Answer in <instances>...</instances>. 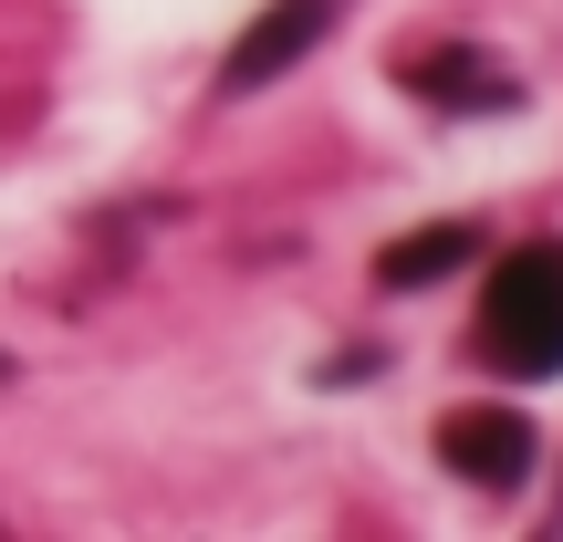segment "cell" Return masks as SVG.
Wrapping results in <instances>:
<instances>
[{
    "label": "cell",
    "instance_id": "cell-1",
    "mask_svg": "<svg viewBox=\"0 0 563 542\" xmlns=\"http://www.w3.org/2000/svg\"><path fill=\"white\" fill-rule=\"evenodd\" d=\"M481 355L501 376H563V241H532L481 292Z\"/></svg>",
    "mask_w": 563,
    "mask_h": 542
},
{
    "label": "cell",
    "instance_id": "cell-4",
    "mask_svg": "<svg viewBox=\"0 0 563 542\" xmlns=\"http://www.w3.org/2000/svg\"><path fill=\"white\" fill-rule=\"evenodd\" d=\"M334 11H344V0H272V11L230 42V95H262L272 74H292V63L334 32Z\"/></svg>",
    "mask_w": 563,
    "mask_h": 542
},
{
    "label": "cell",
    "instance_id": "cell-5",
    "mask_svg": "<svg viewBox=\"0 0 563 542\" xmlns=\"http://www.w3.org/2000/svg\"><path fill=\"white\" fill-rule=\"evenodd\" d=\"M470 251H481V230H470V220H439V230H418V241H397V251H386L376 281H386V292H428V281H449Z\"/></svg>",
    "mask_w": 563,
    "mask_h": 542
},
{
    "label": "cell",
    "instance_id": "cell-2",
    "mask_svg": "<svg viewBox=\"0 0 563 542\" xmlns=\"http://www.w3.org/2000/svg\"><path fill=\"white\" fill-rule=\"evenodd\" d=\"M439 460L460 469L470 490H522L532 460H543V439H532L522 407H460V418H439Z\"/></svg>",
    "mask_w": 563,
    "mask_h": 542
},
{
    "label": "cell",
    "instance_id": "cell-3",
    "mask_svg": "<svg viewBox=\"0 0 563 542\" xmlns=\"http://www.w3.org/2000/svg\"><path fill=\"white\" fill-rule=\"evenodd\" d=\"M407 95L418 104H460V115H511V104H522V74H511L501 53H481V42H439V53L407 63Z\"/></svg>",
    "mask_w": 563,
    "mask_h": 542
}]
</instances>
